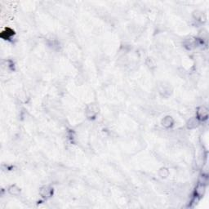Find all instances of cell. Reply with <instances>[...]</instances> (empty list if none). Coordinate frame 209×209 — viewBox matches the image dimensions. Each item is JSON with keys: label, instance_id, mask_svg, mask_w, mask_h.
<instances>
[{"label": "cell", "instance_id": "obj_1", "mask_svg": "<svg viewBox=\"0 0 209 209\" xmlns=\"http://www.w3.org/2000/svg\"><path fill=\"white\" fill-rule=\"evenodd\" d=\"M196 119L201 122H208V105H198L195 110L194 114Z\"/></svg>", "mask_w": 209, "mask_h": 209}, {"label": "cell", "instance_id": "obj_2", "mask_svg": "<svg viewBox=\"0 0 209 209\" xmlns=\"http://www.w3.org/2000/svg\"><path fill=\"white\" fill-rule=\"evenodd\" d=\"M168 141H170V140H169ZM168 142H166L165 144H167V143H168ZM165 144H163V145H165ZM162 146H163V145H162ZM157 147H158V146H157ZM155 148H156V147H155ZM146 152H147V151H146ZM145 153H146V152H145ZM143 154H144V153H143Z\"/></svg>", "mask_w": 209, "mask_h": 209}]
</instances>
